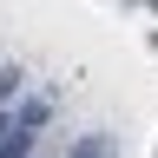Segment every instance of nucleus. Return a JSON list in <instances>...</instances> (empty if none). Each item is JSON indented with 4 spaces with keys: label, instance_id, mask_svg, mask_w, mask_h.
<instances>
[{
    "label": "nucleus",
    "instance_id": "2",
    "mask_svg": "<svg viewBox=\"0 0 158 158\" xmlns=\"http://www.w3.org/2000/svg\"><path fill=\"white\" fill-rule=\"evenodd\" d=\"M7 132H13V125H7V118H0V138H7Z\"/></svg>",
    "mask_w": 158,
    "mask_h": 158
},
{
    "label": "nucleus",
    "instance_id": "1",
    "mask_svg": "<svg viewBox=\"0 0 158 158\" xmlns=\"http://www.w3.org/2000/svg\"><path fill=\"white\" fill-rule=\"evenodd\" d=\"M0 158H33V138L27 132H7V138H0Z\"/></svg>",
    "mask_w": 158,
    "mask_h": 158
}]
</instances>
